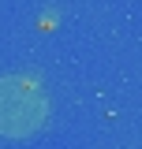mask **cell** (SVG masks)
I'll return each mask as SVG.
<instances>
[{"instance_id": "1", "label": "cell", "mask_w": 142, "mask_h": 149, "mask_svg": "<svg viewBox=\"0 0 142 149\" xmlns=\"http://www.w3.org/2000/svg\"><path fill=\"white\" fill-rule=\"evenodd\" d=\"M45 123V93L34 78L11 74L0 78V134L4 138H26Z\"/></svg>"}]
</instances>
